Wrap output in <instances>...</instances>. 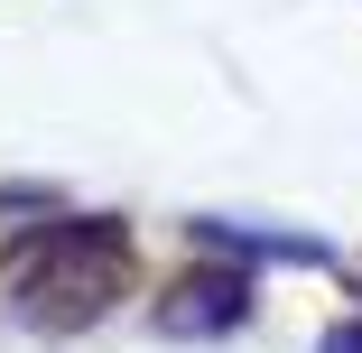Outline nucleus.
I'll return each instance as SVG.
<instances>
[{"mask_svg": "<svg viewBox=\"0 0 362 353\" xmlns=\"http://www.w3.org/2000/svg\"><path fill=\"white\" fill-rule=\"evenodd\" d=\"M325 353H362V325H334V335H325Z\"/></svg>", "mask_w": 362, "mask_h": 353, "instance_id": "nucleus-3", "label": "nucleus"}, {"mask_svg": "<svg viewBox=\"0 0 362 353\" xmlns=\"http://www.w3.org/2000/svg\"><path fill=\"white\" fill-rule=\"evenodd\" d=\"M242 279H186V289H177V307H168V325L177 335H204V325H233L242 316Z\"/></svg>", "mask_w": 362, "mask_h": 353, "instance_id": "nucleus-2", "label": "nucleus"}, {"mask_svg": "<svg viewBox=\"0 0 362 353\" xmlns=\"http://www.w3.org/2000/svg\"><path fill=\"white\" fill-rule=\"evenodd\" d=\"M121 279H130V233L121 224H47V233H28L10 251V298L47 335L93 325L121 298Z\"/></svg>", "mask_w": 362, "mask_h": 353, "instance_id": "nucleus-1", "label": "nucleus"}]
</instances>
